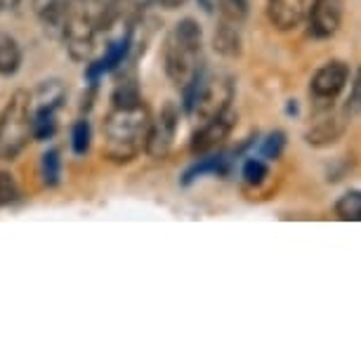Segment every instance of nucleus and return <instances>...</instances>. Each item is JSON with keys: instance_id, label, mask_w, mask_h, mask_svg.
<instances>
[{"instance_id": "f257e3e1", "label": "nucleus", "mask_w": 361, "mask_h": 361, "mask_svg": "<svg viewBox=\"0 0 361 361\" xmlns=\"http://www.w3.org/2000/svg\"><path fill=\"white\" fill-rule=\"evenodd\" d=\"M152 114L145 99L133 104H111L104 118V156L114 163H130L147 145Z\"/></svg>"}, {"instance_id": "6ab92c4d", "label": "nucleus", "mask_w": 361, "mask_h": 361, "mask_svg": "<svg viewBox=\"0 0 361 361\" xmlns=\"http://www.w3.org/2000/svg\"><path fill=\"white\" fill-rule=\"evenodd\" d=\"M90 142H92V130H90V123L85 118H80L73 123L71 128V149L76 156H85L90 152Z\"/></svg>"}, {"instance_id": "1a4fd4ad", "label": "nucleus", "mask_w": 361, "mask_h": 361, "mask_svg": "<svg viewBox=\"0 0 361 361\" xmlns=\"http://www.w3.org/2000/svg\"><path fill=\"white\" fill-rule=\"evenodd\" d=\"M347 80H350V64L333 59V62H326L322 69H317L310 90L317 99H336L345 90Z\"/></svg>"}, {"instance_id": "7ed1b4c3", "label": "nucleus", "mask_w": 361, "mask_h": 361, "mask_svg": "<svg viewBox=\"0 0 361 361\" xmlns=\"http://www.w3.org/2000/svg\"><path fill=\"white\" fill-rule=\"evenodd\" d=\"M182 106L187 114L201 121L215 118L229 111L234 102V78L227 73H208L201 71L187 87H182Z\"/></svg>"}, {"instance_id": "5701e85b", "label": "nucleus", "mask_w": 361, "mask_h": 361, "mask_svg": "<svg viewBox=\"0 0 361 361\" xmlns=\"http://www.w3.org/2000/svg\"><path fill=\"white\" fill-rule=\"evenodd\" d=\"M347 114L354 116V114H361V66L357 69L352 78V92H350V99H347Z\"/></svg>"}, {"instance_id": "b1692460", "label": "nucleus", "mask_w": 361, "mask_h": 361, "mask_svg": "<svg viewBox=\"0 0 361 361\" xmlns=\"http://www.w3.org/2000/svg\"><path fill=\"white\" fill-rule=\"evenodd\" d=\"M22 0H0V12H15Z\"/></svg>"}, {"instance_id": "a211bd4d", "label": "nucleus", "mask_w": 361, "mask_h": 361, "mask_svg": "<svg viewBox=\"0 0 361 361\" xmlns=\"http://www.w3.org/2000/svg\"><path fill=\"white\" fill-rule=\"evenodd\" d=\"M40 177H43L45 187H57L59 177H62V159H59L57 149H47L40 159Z\"/></svg>"}, {"instance_id": "ddd939ff", "label": "nucleus", "mask_w": 361, "mask_h": 361, "mask_svg": "<svg viewBox=\"0 0 361 361\" xmlns=\"http://www.w3.org/2000/svg\"><path fill=\"white\" fill-rule=\"evenodd\" d=\"M215 52H220L222 57H238L241 54V24L229 22V19H220V26L215 29L213 36Z\"/></svg>"}, {"instance_id": "20e7f679", "label": "nucleus", "mask_w": 361, "mask_h": 361, "mask_svg": "<svg viewBox=\"0 0 361 361\" xmlns=\"http://www.w3.org/2000/svg\"><path fill=\"white\" fill-rule=\"evenodd\" d=\"M31 140V94L15 90L0 111V159L12 161Z\"/></svg>"}, {"instance_id": "9d476101", "label": "nucleus", "mask_w": 361, "mask_h": 361, "mask_svg": "<svg viewBox=\"0 0 361 361\" xmlns=\"http://www.w3.org/2000/svg\"><path fill=\"white\" fill-rule=\"evenodd\" d=\"M352 116L347 114V109L343 111H326L314 121V126L305 133V140L310 142L312 147H329L333 142H338L343 137V133L350 126Z\"/></svg>"}, {"instance_id": "393cba45", "label": "nucleus", "mask_w": 361, "mask_h": 361, "mask_svg": "<svg viewBox=\"0 0 361 361\" xmlns=\"http://www.w3.org/2000/svg\"><path fill=\"white\" fill-rule=\"evenodd\" d=\"M159 3H161L166 10H175V8H180V5H185L187 0H159Z\"/></svg>"}, {"instance_id": "2eb2a0df", "label": "nucleus", "mask_w": 361, "mask_h": 361, "mask_svg": "<svg viewBox=\"0 0 361 361\" xmlns=\"http://www.w3.org/2000/svg\"><path fill=\"white\" fill-rule=\"evenodd\" d=\"M229 173V156L222 152H213L206 156H199V163H194L192 168L185 173L182 185H192L194 180H199L203 175H227Z\"/></svg>"}, {"instance_id": "423d86ee", "label": "nucleus", "mask_w": 361, "mask_h": 361, "mask_svg": "<svg viewBox=\"0 0 361 361\" xmlns=\"http://www.w3.org/2000/svg\"><path fill=\"white\" fill-rule=\"evenodd\" d=\"M177 128H180V106H177L173 99H168L166 104L161 106L159 116L152 118V126H149V133H147L145 152L156 161L166 159L170 154V149H173L175 137H177Z\"/></svg>"}, {"instance_id": "4be33fe9", "label": "nucleus", "mask_w": 361, "mask_h": 361, "mask_svg": "<svg viewBox=\"0 0 361 361\" xmlns=\"http://www.w3.org/2000/svg\"><path fill=\"white\" fill-rule=\"evenodd\" d=\"M283 147H286V135L283 133H271L267 140L262 142V156L264 159H269V161H276L279 156H281V152H283Z\"/></svg>"}, {"instance_id": "f8f14e48", "label": "nucleus", "mask_w": 361, "mask_h": 361, "mask_svg": "<svg viewBox=\"0 0 361 361\" xmlns=\"http://www.w3.org/2000/svg\"><path fill=\"white\" fill-rule=\"evenodd\" d=\"M267 19L279 31H290L302 24L307 15V0H267Z\"/></svg>"}, {"instance_id": "dca6fc26", "label": "nucleus", "mask_w": 361, "mask_h": 361, "mask_svg": "<svg viewBox=\"0 0 361 361\" xmlns=\"http://www.w3.org/2000/svg\"><path fill=\"white\" fill-rule=\"evenodd\" d=\"M22 69V47L10 33H0V76L12 78Z\"/></svg>"}, {"instance_id": "6e6552de", "label": "nucleus", "mask_w": 361, "mask_h": 361, "mask_svg": "<svg viewBox=\"0 0 361 361\" xmlns=\"http://www.w3.org/2000/svg\"><path fill=\"white\" fill-rule=\"evenodd\" d=\"M345 15L343 0H312L307 5V31L314 38H331L340 31Z\"/></svg>"}, {"instance_id": "412c9836", "label": "nucleus", "mask_w": 361, "mask_h": 361, "mask_svg": "<svg viewBox=\"0 0 361 361\" xmlns=\"http://www.w3.org/2000/svg\"><path fill=\"white\" fill-rule=\"evenodd\" d=\"M241 175H243V180H246L248 185L257 187V185H262V182H264V177L269 175V170L260 159H248L246 163H243V173Z\"/></svg>"}, {"instance_id": "9b49d317", "label": "nucleus", "mask_w": 361, "mask_h": 361, "mask_svg": "<svg viewBox=\"0 0 361 361\" xmlns=\"http://www.w3.org/2000/svg\"><path fill=\"white\" fill-rule=\"evenodd\" d=\"M31 8L47 36L62 38L66 19L71 15V0H31Z\"/></svg>"}, {"instance_id": "39448f33", "label": "nucleus", "mask_w": 361, "mask_h": 361, "mask_svg": "<svg viewBox=\"0 0 361 361\" xmlns=\"http://www.w3.org/2000/svg\"><path fill=\"white\" fill-rule=\"evenodd\" d=\"M97 31H99L97 19L71 0V15L66 19L62 40L73 62H90L94 52V40H97Z\"/></svg>"}, {"instance_id": "f3484780", "label": "nucleus", "mask_w": 361, "mask_h": 361, "mask_svg": "<svg viewBox=\"0 0 361 361\" xmlns=\"http://www.w3.org/2000/svg\"><path fill=\"white\" fill-rule=\"evenodd\" d=\"M336 215L345 222H361V192L350 189L336 201Z\"/></svg>"}, {"instance_id": "4468645a", "label": "nucleus", "mask_w": 361, "mask_h": 361, "mask_svg": "<svg viewBox=\"0 0 361 361\" xmlns=\"http://www.w3.org/2000/svg\"><path fill=\"white\" fill-rule=\"evenodd\" d=\"M66 102V87L62 80L57 78H50V80H43L36 92L31 94V104L33 109H47V111H54L62 109V104Z\"/></svg>"}, {"instance_id": "0eeeda50", "label": "nucleus", "mask_w": 361, "mask_h": 361, "mask_svg": "<svg viewBox=\"0 0 361 361\" xmlns=\"http://www.w3.org/2000/svg\"><path fill=\"white\" fill-rule=\"evenodd\" d=\"M234 121H236V116L231 114V109L220 116H215V118L203 121V126L192 135L189 152L194 156H206V154L217 152V149L224 145V140L231 135V130H234Z\"/></svg>"}, {"instance_id": "f03ea898", "label": "nucleus", "mask_w": 361, "mask_h": 361, "mask_svg": "<svg viewBox=\"0 0 361 361\" xmlns=\"http://www.w3.org/2000/svg\"><path fill=\"white\" fill-rule=\"evenodd\" d=\"M201 40L203 31L201 24L192 17L180 19L163 47V64L166 73L173 83L180 87H187L192 80L203 71L201 66Z\"/></svg>"}, {"instance_id": "aec40b11", "label": "nucleus", "mask_w": 361, "mask_h": 361, "mask_svg": "<svg viewBox=\"0 0 361 361\" xmlns=\"http://www.w3.org/2000/svg\"><path fill=\"white\" fill-rule=\"evenodd\" d=\"M17 196H19V187L15 175L8 173V170H0V208L15 203Z\"/></svg>"}]
</instances>
